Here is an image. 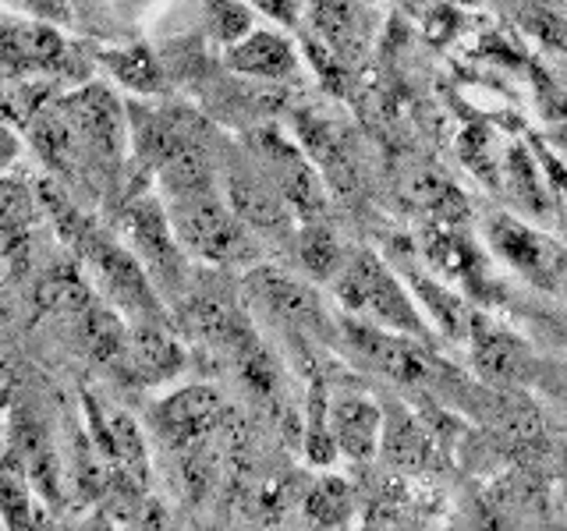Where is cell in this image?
I'll list each match as a JSON object with an SVG mask.
<instances>
[{
    "label": "cell",
    "instance_id": "6da1fadb",
    "mask_svg": "<svg viewBox=\"0 0 567 531\" xmlns=\"http://www.w3.org/2000/svg\"><path fill=\"white\" fill-rule=\"evenodd\" d=\"M29 138L40 156L68 181L106 185L124 170L128 146V100L106 82H75L35 103Z\"/></svg>",
    "mask_w": 567,
    "mask_h": 531
},
{
    "label": "cell",
    "instance_id": "7a4b0ae2",
    "mask_svg": "<svg viewBox=\"0 0 567 531\" xmlns=\"http://www.w3.org/2000/svg\"><path fill=\"white\" fill-rule=\"evenodd\" d=\"M40 206L50 212L61 241L71 248V256H75L82 273L89 277L93 291L106 305L117 309L124 319H171L164 294L156 291L150 270L124 244V238L100 227L89 212H82L75 202H68L50 185H40Z\"/></svg>",
    "mask_w": 567,
    "mask_h": 531
},
{
    "label": "cell",
    "instance_id": "3957f363",
    "mask_svg": "<svg viewBox=\"0 0 567 531\" xmlns=\"http://www.w3.org/2000/svg\"><path fill=\"white\" fill-rule=\"evenodd\" d=\"M159 199L167 206L177 244L185 248V256L192 262H206V266L262 262V241L227 206L220 185L182 191V195H159Z\"/></svg>",
    "mask_w": 567,
    "mask_h": 531
},
{
    "label": "cell",
    "instance_id": "277c9868",
    "mask_svg": "<svg viewBox=\"0 0 567 531\" xmlns=\"http://www.w3.org/2000/svg\"><path fill=\"white\" fill-rule=\"evenodd\" d=\"M330 294L344 315L430 341V323H425L415 294L372 248L348 252L344 266L330 280Z\"/></svg>",
    "mask_w": 567,
    "mask_h": 531
},
{
    "label": "cell",
    "instance_id": "5b68a950",
    "mask_svg": "<svg viewBox=\"0 0 567 531\" xmlns=\"http://www.w3.org/2000/svg\"><path fill=\"white\" fill-rule=\"evenodd\" d=\"M337 344L348 351L354 365H362L377 376L412 386V389H443L457 383V372L430 347V341L412 333H398L354 315H337Z\"/></svg>",
    "mask_w": 567,
    "mask_h": 531
},
{
    "label": "cell",
    "instance_id": "8992f818",
    "mask_svg": "<svg viewBox=\"0 0 567 531\" xmlns=\"http://www.w3.org/2000/svg\"><path fill=\"white\" fill-rule=\"evenodd\" d=\"M241 288L256 312L277 323L291 341H330V336L337 341V323L312 280H301L270 262H256L245 270Z\"/></svg>",
    "mask_w": 567,
    "mask_h": 531
},
{
    "label": "cell",
    "instance_id": "52a82bcc",
    "mask_svg": "<svg viewBox=\"0 0 567 531\" xmlns=\"http://www.w3.org/2000/svg\"><path fill=\"white\" fill-rule=\"evenodd\" d=\"M245 153L256 159V167L270 177L280 199L291 206L298 223L306 220H327L330 212V185L312 164V156L301 149V142L280 132L277 124L252 128L245 138Z\"/></svg>",
    "mask_w": 567,
    "mask_h": 531
},
{
    "label": "cell",
    "instance_id": "ba28073f",
    "mask_svg": "<svg viewBox=\"0 0 567 531\" xmlns=\"http://www.w3.org/2000/svg\"><path fill=\"white\" fill-rule=\"evenodd\" d=\"M82 58L58 22L25 11H0V67L22 79H58L64 85L85 82Z\"/></svg>",
    "mask_w": 567,
    "mask_h": 531
},
{
    "label": "cell",
    "instance_id": "9c48e42d",
    "mask_svg": "<svg viewBox=\"0 0 567 531\" xmlns=\"http://www.w3.org/2000/svg\"><path fill=\"white\" fill-rule=\"evenodd\" d=\"M121 238L124 244L132 248L138 256V262L146 266L156 291L159 294H174L182 298L192 280H188V256L185 248L177 244L174 238V227L167 217V206L159 199V191H135L128 202L121 206Z\"/></svg>",
    "mask_w": 567,
    "mask_h": 531
},
{
    "label": "cell",
    "instance_id": "30bf717a",
    "mask_svg": "<svg viewBox=\"0 0 567 531\" xmlns=\"http://www.w3.org/2000/svg\"><path fill=\"white\" fill-rule=\"evenodd\" d=\"M220 191L227 206L238 212V220L252 230L259 241H288L298 230V217L291 206L280 199V191L266 177L256 159L241 153H230L220 159Z\"/></svg>",
    "mask_w": 567,
    "mask_h": 531
},
{
    "label": "cell",
    "instance_id": "8fae6325",
    "mask_svg": "<svg viewBox=\"0 0 567 531\" xmlns=\"http://www.w3.org/2000/svg\"><path fill=\"white\" fill-rule=\"evenodd\" d=\"M117 368L124 379L142 386H159L182 376L185 347L174 336L171 319H128Z\"/></svg>",
    "mask_w": 567,
    "mask_h": 531
},
{
    "label": "cell",
    "instance_id": "7c38bea8",
    "mask_svg": "<svg viewBox=\"0 0 567 531\" xmlns=\"http://www.w3.org/2000/svg\"><path fill=\"white\" fill-rule=\"evenodd\" d=\"M383 407L354 386H330L327 397V425L337 457H348L354 465H369L380 457L383 439Z\"/></svg>",
    "mask_w": 567,
    "mask_h": 531
},
{
    "label": "cell",
    "instance_id": "4fadbf2b",
    "mask_svg": "<svg viewBox=\"0 0 567 531\" xmlns=\"http://www.w3.org/2000/svg\"><path fill=\"white\" fill-rule=\"evenodd\" d=\"M468 351L475 376L493 389H518L532 379L536 362L522 336H514L507 326L493 323L486 315H472L468 330Z\"/></svg>",
    "mask_w": 567,
    "mask_h": 531
},
{
    "label": "cell",
    "instance_id": "5bb4252c",
    "mask_svg": "<svg viewBox=\"0 0 567 531\" xmlns=\"http://www.w3.org/2000/svg\"><path fill=\"white\" fill-rule=\"evenodd\" d=\"M227 71L248 82H291L301 71V50L284 25H252L241 40L224 46Z\"/></svg>",
    "mask_w": 567,
    "mask_h": 531
},
{
    "label": "cell",
    "instance_id": "9a60e30c",
    "mask_svg": "<svg viewBox=\"0 0 567 531\" xmlns=\"http://www.w3.org/2000/svg\"><path fill=\"white\" fill-rule=\"evenodd\" d=\"M224 421H227V400L220 397L217 386H203V383L174 389L156 407V429L177 450L199 447L213 433L224 429Z\"/></svg>",
    "mask_w": 567,
    "mask_h": 531
},
{
    "label": "cell",
    "instance_id": "2e32d148",
    "mask_svg": "<svg viewBox=\"0 0 567 531\" xmlns=\"http://www.w3.org/2000/svg\"><path fill=\"white\" fill-rule=\"evenodd\" d=\"M301 25H306L309 43L323 46L341 64L359 61L372 35V22L362 0H306Z\"/></svg>",
    "mask_w": 567,
    "mask_h": 531
},
{
    "label": "cell",
    "instance_id": "e0dca14e",
    "mask_svg": "<svg viewBox=\"0 0 567 531\" xmlns=\"http://www.w3.org/2000/svg\"><path fill=\"white\" fill-rule=\"evenodd\" d=\"M486 238L493 244L496 259H504L511 270H518L539 288H554L564 270V252L560 244L543 238L539 230H532L528 223L514 217H493L486 227Z\"/></svg>",
    "mask_w": 567,
    "mask_h": 531
},
{
    "label": "cell",
    "instance_id": "ac0fdd59",
    "mask_svg": "<svg viewBox=\"0 0 567 531\" xmlns=\"http://www.w3.org/2000/svg\"><path fill=\"white\" fill-rule=\"evenodd\" d=\"M85 415H89V436H93V447L100 450V457H106L114 465L117 475L132 478V482H142L150 471L146 460V436H142L138 425L117 412V407H106L96 397H85Z\"/></svg>",
    "mask_w": 567,
    "mask_h": 531
},
{
    "label": "cell",
    "instance_id": "d6986e66",
    "mask_svg": "<svg viewBox=\"0 0 567 531\" xmlns=\"http://www.w3.org/2000/svg\"><path fill=\"white\" fill-rule=\"evenodd\" d=\"M43 496L32 482V471L25 465V457L18 454L11 439H4L0 450V521L8 528H35L43 521Z\"/></svg>",
    "mask_w": 567,
    "mask_h": 531
},
{
    "label": "cell",
    "instance_id": "ffe728a7",
    "mask_svg": "<svg viewBox=\"0 0 567 531\" xmlns=\"http://www.w3.org/2000/svg\"><path fill=\"white\" fill-rule=\"evenodd\" d=\"M100 64L135 100H156L167 88V67L146 43H121L100 50Z\"/></svg>",
    "mask_w": 567,
    "mask_h": 531
},
{
    "label": "cell",
    "instance_id": "44dd1931",
    "mask_svg": "<svg viewBox=\"0 0 567 531\" xmlns=\"http://www.w3.org/2000/svg\"><path fill=\"white\" fill-rule=\"evenodd\" d=\"M35 212H40V188L25 185L11 170L0 174V256L22 259Z\"/></svg>",
    "mask_w": 567,
    "mask_h": 531
},
{
    "label": "cell",
    "instance_id": "7402d4cb",
    "mask_svg": "<svg viewBox=\"0 0 567 531\" xmlns=\"http://www.w3.org/2000/svg\"><path fill=\"white\" fill-rule=\"evenodd\" d=\"M291 248H295V259L301 266V273H306L312 283H330L348 259V248L341 244V238L333 235V227L327 220L298 223Z\"/></svg>",
    "mask_w": 567,
    "mask_h": 531
},
{
    "label": "cell",
    "instance_id": "603a6c76",
    "mask_svg": "<svg viewBox=\"0 0 567 531\" xmlns=\"http://www.w3.org/2000/svg\"><path fill=\"white\" fill-rule=\"evenodd\" d=\"M408 288H412L419 309L425 319H433V326L451 336V341H468V330H472V309L461 301L457 294L443 291L436 280L422 277V273H408Z\"/></svg>",
    "mask_w": 567,
    "mask_h": 531
},
{
    "label": "cell",
    "instance_id": "cb8c5ba5",
    "mask_svg": "<svg viewBox=\"0 0 567 531\" xmlns=\"http://www.w3.org/2000/svg\"><path fill=\"white\" fill-rule=\"evenodd\" d=\"M359 500H354L351 482L337 475H323L319 482L301 496V518L316 528H344L351 524Z\"/></svg>",
    "mask_w": 567,
    "mask_h": 531
},
{
    "label": "cell",
    "instance_id": "d4e9b609",
    "mask_svg": "<svg viewBox=\"0 0 567 531\" xmlns=\"http://www.w3.org/2000/svg\"><path fill=\"white\" fill-rule=\"evenodd\" d=\"M430 450V433L415 421V415L408 412H386L383 415V439H380V454L398 468H415L425 460Z\"/></svg>",
    "mask_w": 567,
    "mask_h": 531
},
{
    "label": "cell",
    "instance_id": "484cf974",
    "mask_svg": "<svg viewBox=\"0 0 567 531\" xmlns=\"http://www.w3.org/2000/svg\"><path fill=\"white\" fill-rule=\"evenodd\" d=\"M408 199H412L419 209H425L436 223H451V220H461L465 217V199H461V191L443 181L440 174H415L412 181H408Z\"/></svg>",
    "mask_w": 567,
    "mask_h": 531
},
{
    "label": "cell",
    "instance_id": "4316f807",
    "mask_svg": "<svg viewBox=\"0 0 567 531\" xmlns=\"http://www.w3.org/2000/svg\"><path fill=\"white\" fill-rule=\"evenodd\" d=\"M203 14H206V29L220 46H230L256 25L252 8L245 0H203Z\"/></svg>",
    "mask_w": 567,
    "mask_h": 531
},
{
    "label": "cell",
    "instance_id": "83f0119b",
    "mask_svg": "<svg viewBox=\"0 0 567 531\" xmlns=\"http://www.w3.org/2000/svg\"><path fill=\"white\" fill-rule=\"evenodd\" d=\"M504 174H507V185L511 191L518 195L522 202H528L536 212L546 209V191H543V181L536 167H532V159L522 146H511L507 156H504Z\"/></svg>",
    "mask_w": 567,
    "mask_h": 531
},
{
    "label": "cell",
    "instance_id": "f1b7e54d",
    "mask_svg": "<svg viewBox=\"0 0 567 531\" xmlns=\"http://www.w3.org/2000/svg\"><path fill=\"white\" fill-rule=\"evenodd\" d=\"M248 8L252 11H259V14H266V18H274L277 25H284V29H298L301 25V0H245Z\"/></svg>",
    "mask_w": 567,
    "mask_h": 531
},
{
    "label": "cell",
    "instance_id": "f546056e",
    "mask_svg": "<svg viewBox=\"0 0 567 531\" xmlns=\"http://www.w3.org/2000/svg\"><path fill=\"white\" fill-rule=\"evenodd\" d=\"M11 11H25L35 18H50V22H64L71 14V0H4Z\"/></svg>",
    "mask_w": 567,
    "mask_h": 531
},
{
    "label": "cell",
    "instance_id": "4dcf8cb0",
    "mask_svg": "<svg viewBox=\"0 0 567 531\" xmlns=\"http://www.w3.org/2000/svg\"><path fill=\"white\" fill-rule=\"evenodd\" d=\"M25 146H22V135H18L8 117H0V174L4 170H14V164L22 159Z\"/></svg>",
    "mask_w": 567,
    "mask_h": 531
},
{
    "label": "cell",
    "instance_id": "1f68e13d",
    "mask_svg": "<svg viewBox=\"0 0 567 531\" xmlns=\"http://www.w3.org/2000/svg\"><path fill=\"white\" fill-rule=\"evenodd\" d=\"M121 4H124V11H138V8L153 4V0H121Z\"/></svg>",
    "mask_w": 567,
    "mask_h": 531
},
{
    "label": "cell",
    "instance_id": "d6a6232c",
    "mask_svg": "<svg viewBox=\"0 0 567 531\" xmlns=\"http://www.w3.org/2000/svg\"><path fill=\"white\" fill-rule=\"evenodd\" d=\"M4 439H8V436H4V433H0V450H4Z\"/></svg>",
    "mask_w": 567,
    "mask_h": 531
}]
</instances>
